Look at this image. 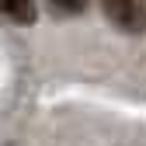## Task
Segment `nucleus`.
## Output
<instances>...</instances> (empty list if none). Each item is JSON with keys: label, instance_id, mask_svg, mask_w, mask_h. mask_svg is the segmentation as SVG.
Returning a JSON list of instances; mask_svg holds the SVG:
<instances>
[{"label": "nucleus", "instance_id": "obj_1", "mask_svg": "<svg viewBox=\"0 0 146 146\" xmlns=\"http://www.w3.org/2000/svg\"><path fill=\"white\" fill-rule=\"evenodd\" d=\"M98 4L108 14V21L118 25L122 31H132V35L146 31V7L139 0H98Z\"/></svg>", "mask_w": 146, "mask_h": 146}, {"label": "nucleus", "instance_id": "obj_2", "mask_svg": "<svg viewBox=\"0 0 146 146\" xmlns=\"http://www.w3.org/2000/svg\"><path fill=\"white\" fill-rule=\"evenodd\" d=\"M0 14H7L17 25H31L35 21V4L31 0H0Z\"/></svg>", "mask_w": 146, "mask_h": 146}, {"label": "nucleus", "instance_id": "obj_3", "mask_svg": "<svg viewBox=\"0 0 146 146\" xmlns=\"http://www.w3.org/2000/svg\"><path fill=\"white\" fill-rule=\"evenodd\" d=\"M49 4H56L59 11H70V14H80L84 11V0H49Z\"/></svg>", "mask_w": 146, "mask_h": 146}]
</instances>
